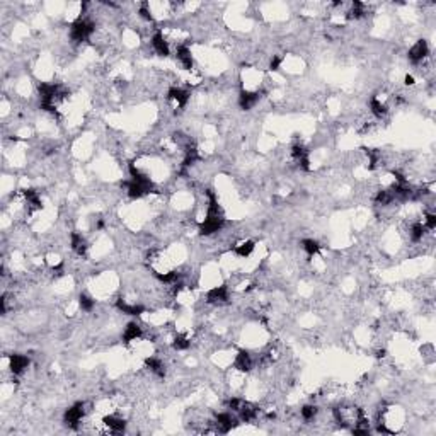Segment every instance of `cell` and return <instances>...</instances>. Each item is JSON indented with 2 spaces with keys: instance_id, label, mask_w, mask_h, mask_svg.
<instances>
[{
  "instance_id": "3",
  "label": "cell",
  "mask_w": 436,
  "mask_h": 436,
  "mask_svg": "<svg viewBox=\"0 0 436 436\" xmlns=\"http://www.w3.org/2000/svg\"><path fill=\"white\" fill-rule=\"evenodd\" d=\"M237 424V419L233 417L230 412H220L215 419V426H217V431L218 433H228L235 428Z\"/></svg>"
},
{
  "instance_id": "14",
  "label": "cell",
  "mask_w": 436,
  "mask_h": 436,
  "mask_svg": "<svg viewBox=\"0 0 436 436\" xmlns=\"http://www.w3.org/2000/svg\"><path fill=\"white\" fill-rule=\"evenodd\" d=\"M145 365H147L148 370L154 373V375H157V377H164L165 375V365H164V361H162V359L155 358V356L147 358Z\"/></svg>"
},
{
  "instance_id": "7",
  "label": "cell",
  "mask_w": 436,
  "mask_h": 436,
  "mask_svg": "<svg viewBox=\"0 0 436 436\" xmlns=\"http://www.w3.org/2000/svg\"><path fill=\"white\" fill-rule=\"evenodd\" d=\"M210 303L213 305H222V303H227L228 302V288L227 286H213L208 295H206Z\"/></svg>"
},
{
  "instance_id": "4",
  "label": "cell",
  "mask_w": 436,
  "mask_h": 436,
  "mask_svg": "<svg viewBox=\"0 0 436 436\" xmlns=\"http://www.w3.org/2000/svg\"><path fill=\"white\" fill-rule=\"evenodd\" d=\"M29 366V358L24 354H11L9 356V368H11L12 375H21Z\"/></svg>"
},
{
  "instance_id": "13",
  "label": "cell",
  "mask_w": 436,
  "mask_h": 436,
  "mask_svg": "<svg viewBox=\"0 0 436 436\" xmlns=\"http://www.w3.org/2000/svg\"><path fill=\"white\" fill-rule=\"evenodd\" d=\"M72 249H74L75 254H79L80 258H82V256L87 254V249H89L87 240H85L80 233H72Z\"/></svg>"
},
{
  "instance_id": "9",
  "label": "cell",
  "mask_w": 436,
  "mask_h": 436,
  "mask_svg": "<svg viewBox=\"0 0 436 436\" xmlns=\"http://www.w3.org/2000/svg\"><path fill=\"white\" fill-rule=\"evenodd\" d=\"M176 58H177L179 64H181L182 69L193 70V53H191V49L186 46V44H181V46H177V49H176Z\"/></svg>"
},
{
  "instance_id": "16",
  "label": "cell",
  "mask_w": 436,
  "mask_h": 436,
  "mask_svg": "<svg viewBox=\"0 0 436 436\" xmlns=\"http://www.w3.org/2000/svg\"><path fill=\"white\" fill-rule=\"evenodd\" d=\"M370 111H371V114L375 116V118H384V116L387 114L389 107H387L385 102H382L379 97H373L370 101Z\"/></svg>"
},
{
  "instance_id": "10",
  "label": "cell",
  "mask_w": 436,
  "mask_h": 436,
  "mask_svg": "<svg viewBox=\"0 0 436 436\" xmlns=\"http://www.w3.org/2000/svg\"><path fill=\"white\" fill-rule=\"evenodd\" d=\"M259 101V92L256 91H242L240 96H239V106L242 107V109L249 111L251 107H254L256 104H258Z\"/></svg>"
},
{
  "instance_id": "19",
  "label": "cell",
  "mask_w": 436,
  "mask_h": 436,
  "mask_svg": "<svg viewBox=\"0 0 436 436\" xmlns=\"http://www.w3.org/2000/svg\"><path fill=\"white\" fill-rule=\"evenodd\" d=\"M79 305H80V308H82L84 312H92L94 305H96V300H94L92 296H89V295H80Z\"/></svg>"
},
{
  "instance_id": "17",
  "label": "cell",
  "mask_w": 436,
  "mask_h": 436,
  "mask_svg": "<svg viewBox=\"0 0 436 436\" xmlns=\"http://www.w3.org/2000/svg\"><path fill=\"white\" fill-rule=\"evenodd\" d=\"M190 346H191V339L188 338V336H184V334L174 336V339H172L174 349H177V351H186V349H190Z\"/></svg>"
},
{
  "instance_id": "5",
  "label": "cell",
  "mask_w": 436,
  "mask_h": 436,
  "mask_svg": "<svg viewBox=\"0 0 436 436\" xmlns=\"http://www.w3.org/2000/svg\"><path fill=\"white\" fill-rule=\"evenodd\" d=\"M152 48H154V51L160 56L170 55V46H169V41L164 36V33H155L154 36H152Z\"/></svg>"
},
{
  "instance_id": "12",
  "label": "cell",
  "mask_w": 436,
  "mask_h": 436,
  "mask_svg": "<svg viewBox=\"0 0 436 436\" xmlns=\"http://www.w3.org/2000/svg\"><path fill=\"white\" fill-rule=\"evenodd\" d=\"M253 365H254L253 356L247 351H239V354L235 356V361H233V368H237L239 371H249Z\"/></svg>"
},
{
  "instance_id": "1",
  "label": "cell",
  "mask_w": 436,
  "mask_h": 436,
  "mask_svg": "<svg viewBox=\"0 0 436 436\" xmlns=\"http://www.w3.org/2000/svg\"><path fill=\"white\" fill-rule=\"evenodd\" d=\"M84 417H85V406H84V402H79V404H75V406H72L70 409H67L64 421L69 428L77 429L80 426V422L84 421Z\"/></svg>"
},
{
  "instance_id": "2",
  "label": "cell",
  "mask_w": 436,
  "mask_h": 436,
  "mask_svg": "<svg viewBox=\"0 0 436 436\" xmlns=\"http://www.w3.org/2000/svg\"><path fill=\"white\" fill-rule=\"evenodd\" d=\"M429 55V46L428 43L424 41V39H419V41H416V44L412 46L411 49H409V60L412 61V64H421L422 60H426Z\"/></svg>"
},
{
  "instance_id": "6",
  "label": "cell",
  "mask_w": 436,
  "mask_h": 436,
  "mask_svg": "<svg viewBox=\"0 0 436 436\" xmlns=\"http://www.w3.org/2000/svg\"><path fill=\"white\" fill-rule=\"evenodd\" d=\"M169 101H172L177 107H184L190 101V92L182 87H170L167 92Z\"/></svg>"
},
{
  "instance_id": "18",
  "label": "cell",
  "mask_w": 436,
  "mask_h": 436,
  "mask_svg": "<svg viewBox=\"0 0 436 436\" xmlns=\"http://www.w3.org/2000/svg\"><path fill=\"white\" fill-rule=\"evenodd\" d=\"M302 249L305 251V253H307L308 258H314V256L319 254V251H321V245H319V242L314 240V239H305V240L302 242Z\"/></svg>"
},
{
  "instance_id": "8",
  "label": "cell",
  "mask_w": 436,
  "mask_h": 436,
  "mask_svg": "<svg viewBox=\"0 0 436 436\" xmlns=\"http://www.w3.org/2000/svg\"><path fill=\"white\" fill-rule=\"evenodd\" d=\"M102 422H104V426L111 431V433H123L124 428H127V421H124L123 417L116 416V414L104 416Z\"/></svg>"
},
{
  "instance_id": "11",
  "label": "cell",
  "mask_w": 436,
  "mask_h": 436,
  "mask_svg": "<svg viewBox=\"0 0 436 436\" xmlns=\"http://www.w3.org/2000/svg\"><path fill=\"white\" fill-rule=\"evenodd\" d=\"M143 334V329L140 324L137 322H130L127 327H124V332H123V341L124 343H133V341H138L142 338Z\"/></svg>"
},
{
  "instance_id": "15",
  "label": "cell",
  "mask_w": 436,
  "mask_h": 436,
  "mask_svg": "<svg viewBox=\"0 0 436 436\" xmlns=\"http://www.w3.org/2000/svg\"><path fill=\"white\" fill-rule=\"evenodd\" d=\"M254 249H256V244L253 240H244L233 247V253L239 256V258H249V256L254 253Z\"/></svg>"
},
{
  "instance_id": "20",
  "label": "cell",
  "mask_w": 436,
  "mask_h": 436,
  "mask_svg": "<svg viewBox=\"0 0 436 436\" xmlns=\"http://www.w3.org/2000/svg\"><path fill=\"white\" fill-rule=\"evenodd\" d=\"M300 414H302L305 421H312L314 417L317 416V407L312 406V404H307V406H303L302 409H300Z\"/></svg>"
},
{
  "instance_id": "21",
  "label": "cell",
  "mask_w": 436,
  "mask_h": 436,
  "mask_svg": "<svg viewBox=\"0 0 436 436\" xmlns=\"http://www.w3.org/2000/svg\"><path fill=\"white\" fill-rule=\"evenodd\" d=\"M406 84H407V85H414V77H412V75H407V77H406Z\"/></svg>"
}]
</instances>
